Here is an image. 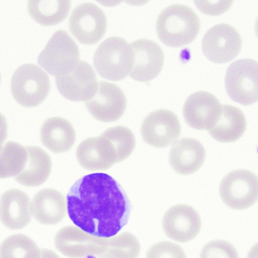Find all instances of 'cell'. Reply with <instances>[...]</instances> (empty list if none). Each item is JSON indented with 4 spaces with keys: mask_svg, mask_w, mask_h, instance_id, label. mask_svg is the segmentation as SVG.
Wrapping results in <instances>:
<instances>
[{
    "mask_svg": "<svg viewBox=\"0 0 258 258\" xmlns=\"http://www.w3.org/2000/svg\"><path fill=\"white\" fill-rule=\"evenodd\" d=\"M32 219L29 196L18 189H9L0 198V221L12 230L27 227Z\"/></svg>",
    "mask_w": 258,
    "mask_h": 258,
    "instance_id": "cell-17",
    "label": "cell"
},
{
    "mask_svg": "<svg viewBox=\"0 0 258 258\" xmlns=\"http://www.w3.org/2000/svg\"><path fill=\"white\" fill-rule=\"evenodd\" d=\"M86 107L97 120L115 122L125 113L127 99L119 86L109 82H100L96 94L86 101Z\"/></svg>",
    "mask_w": 258,
    "mask_h": 258,
    "instance_id": "cell-14",
    "label": "cell"
},
{
    "mask_svg": "<svg viewBox=\"0 0 258 258\" xmlns=\"http://www.w3.org/2000/svg\"><path fill=\"white\" fill-rule=\"evenodd\" d=\"M94 65L103 78L112 81L124 80L131 72L134 53L125 39L112 36L101 42L95 51Z\"/></svg>",
    "mask_w": 258,
    "mask_h": 258,
    "instance_id": "cell-3",
    "label": "cell"
},
{
    "mask_svg": "<svg viewBox=\"0 0 258 258\" xmlns=\"http://www.w3.org/2000/svg\"><path fill=\"white\" fill-rule=\"evenodd\" d=\"M225 87L233 101L251 105L258 101V62L241 59L229 66L225 77Z\"/></svg>",
    "mask_w": 258,
    "mask_h": 258,
    "instance_id": "cell-6",
    "label": "cell"
},
{
    "mask_svg": "<svg viewBox=\"0 0 258 258\" xmlns=\"http://www.w3.org/2000/svg\"><path fill=\"white\" fill-rule=\"evenodd\" d=\"M48 74L33 63L19 67L14 73L11 90L15 101L23 107H34L46 99L49 93Z\"/></svg>",
    "mask_w": 258,
    "mask_h": 258,
    "instance_id": "cell-4",
    "label": "cell"
},
{
    "mask_svg": "<svg viewBox=\"0 0 258 258\" xmlns=\"http://www.w3.org/2000/svg\"><path fill=\"white\" fill-rule=\"evenodd\" d=\"M69 218L78 228L100 238L118 234L128 222L131 205L109 174L95 173L77 180L67 196Z\"/></svg>",
    "mask_w": 258,
    "mask_h": 258,
    "instance_id": "cell-1",
    "label": "cell"
},
{
    "mask_svg": "<svg viewBox=\"0 0 258 258\" xmlns=\"http://www.w3.org/2000/svg\"><path fill=\"white\" fill-rule=\"evenodd\" d=\"M220 196L226 206L235 210H245L258 200V177L248 170L229 173L220 185Z\"/></svg>",
    "mask_w": 258,
    "mask_h": 258,
    "instance_id": "cell-7",
    "label": "cell"
},
{
    "mask_svg": "<svg viewBox=\"0 0 258 258\" xmlns=\"http://www.w3.org/2000/svg\"><path fill=\"white\" fill-rule=\"evenodd\" d=\"M41 249L36 242L23 234L6 238L0 245V258H40Z\"/></svg>",
    "mask_w": 258,
    "mask_h": 258,
    "instance_id": "cell-26",
    "label": "cell"
},
{
    "mask_svg": "<svg viewBox=\"0 0 258 258\" xmlns=\"http://www.w3.org/2000/svg\"><path fill=\"white\" fill-rule=\"evenodd\" d=\"M140 244L130 232L106 238L104 254L101 258H138Z\"/></svg>",
    "mask_w": 258,
    "mask_h": 258,
    "instance_id": "cell-27",
    "label": "cell"
},
{
    "mask_svg": "<svg viewBox=\"0 0 258 258\" xmlns=\"http://www.w3.org/2000/svg\"><path fill=\"white\" fill-rule=\"evenodd\" d=\"M200 20L193 9L181 4L168 6L156 23L158 36L165 45L181 47L195 40L199 33Z\"/></svg>",
    "mask_w": 258,
    "mask_h": 258,
    "instance_id": "cell-2",
    "label": "cell"
},
{
    "mask_svg": "<svg viewBox=\"0 0 258 258\" xmlns=\"http://www.w3.org/2000/svg\"><path fill=\"white\" fill-rule=\"evenodd\" d=\"M40 258H60L57 254L49 249H41V257Z\"/></svg>",
    "mask_w": 258,
    "mask_h": 258,
    "instance_id": "cell-33",
    "label": "cell"
},
{
    "mask_svg": "<svg viewBox=\"0 0 258 258\" xmlns=\"http://www.w3.org/2000/svg\"><path fill=\"white\" fill-rule=\"evenodd\" d=\"M106 238L92 236L74 226L61 229L55 237V245L62 254L69 258H84L104 254Z\"/></svg>",
    "mask_w": 258,
    "mask_h": 258,
    "instance_id": "cell-11",
    "label": "cell"
},
{
    "mask_svg": "<svg viewBox=\"0 0 258 258\" xmlns=\"http://www.w3.org/2000/svg\"><path fill=\"white\" fill-rule=\"evenodd\" d=\"M56 86L59 92L69 101L86 102L95 96L98 83L92 66L80 60L70 72L56 78Z\"/></svg>",
    "mask_w": 258,
    "mask_h": 258,
    "instance_id": "cell-10",
    "label": "cell"
},
{
    "mask_svg": "<svg viewBox=\"0 0 258 258\" xmlns=\"http://www.w3.org/2000/svg\"><path fill=\"white\" fill-rule=\"evenodd\" d=\"M134 63L130 76L136 81L154 80L162 71L165 61L163 50L159 44L149 39H142L132 42Z\"/></svg>",
    "mask_w": 258,
    "mask_h": 258,
    "instance_id": "cell-16",
    "label": "cell"
},
{
    "mask_svg": "<svg viewBox=\"0 0 258 258\" xmlns=\"http://www.w3.org/2000/svg\"><path fill=\"white\" fill-rule=\"evenodd\" d=\"M222 107L215 95L200 91L189 95L186 100L183 107V116L191 128L209 131L219 120Z\"/></svg>",
    "mask_w": 258,
    "mask_h": 258,
    "instance_id": "cell-13",
    "label": "cell"
},
{
    "mask_svg": "<svg viewBox=\"0 0 258 258\" xmlns=\"http://www.w3.org/2000/svg\"><path fill=\"white\" fill-rule=\"evenodd\" d=\"M242 45V37L236 28L224 23L209 29L202 39L204 55L215 63L233 60L240 52Z\"/></svg>",
    "mask_w": 258,
    "mask_h": 258,
    "instance_id": "cell-9",
    "label": "cell"
},
{
    "mask_svg": "<svg viewBox=\"0 0 258 258\" xmlns=\"http://www.w3.org/2000/svg\"><path fill=\"white\" fill-rule=\"evenodd\" d=\"M255 33H256V35H257V37L258 38V17H257V20H256Z\"/></svg>",
    "mask_w": 258,
    "mask_h": 258,
    "instance_id": "cell-35",
    "label": "cell"
},
{
    "mask_svg": "<svg viewBox=\"0 0 258 258\" xmlns=\"http://www.w3.org/2000/svg\"><path fill=\"white\" fill-rule=\"evenodd\" d=\"M71 7V1L65 0H31L27 5L30 17L44 26H54L62 22L68 17Z\"/></svg>",
    "mask_w": 258,
    "mask_h": 258,
    "instance_id": "cell-24",
    "label": "cell"
},
{
    "mask_svg": "<svg viewBox=\"0 0 258 258\" xmlns=\"http://www.w3.org/2000/svg\"><path fill=\"white\" fill-rule=\"evenodd\" d=\"M165 234L177 242H190L201 229L199 214L187 205H177L168 209L162 221Z\"/></svg>",
    "mask_w": 258,
    "mask_h": 258,
    "instance_id": "cell-15",
    "label": "cell"
},
{
    "mask_svg": "<svg viewBox=\"0 0 258 258\" xmlns=\"http://www.w3.org/2000/svg\"><path fill=\"white\" fill-rule=\"evenodd\" d=\"M80 61L75 41L65 30L56 31L38 57V63L56 78L70 72Z\"/></svg>",
    "mask_w": 258,
    "mask_h": 258,
    "instance_id": "cell-5",
    "label": "cell"
},
{
    "mask_svg": "<svg viewBox=\"0 0 258 258\" xmlns=\"http://www.w3.org/2000/svg\"><path fill=\"white\" fill-rule=\"evenodd\" d=\"M70 30L76 39L84 45H93L106 34V14L93 3H83L73 11L69 20Z\"/></svg>",
    "mask_w": 258,
    "mask_h": 258,
    "instance_id": "cell-8",
    "label": "cell"
},
{
    "mask_svg": "<svg viewBox=\"0 0 258 258\" xmlns=\"http://www.w3.org/2000/svg\"><path fill=\"white\" fill-rule=\"evenodd\" d=\"M200 258H239L236 248L224 240H214L203 247Z\"/></svg>",
    "mask_w": 258,
    "mask_h": 258,
    "instance_id": "cell-29",
    "label": "cell"
},
{
    "mask_svg": "<svg viewBox=\"0 0 258 258\" xmlns=\"http://www.w3.org/2000/svg\"><path fill=\"white\" fill-rule=\"evenodd\" d=\"M228 2H225L224 5H211L209 2H195L198 9H201V12H204V13L210 14V15L221 14L222 12H225V10H227L229 7H230L233 2H230L229 4L225 5Z\"/></svg>",
    "mask_w": 258,
    "mask_h": 258,
    "instance_id": "cell-31",
    "label": "cell"
},
{
    "mask_svg": "<svg viewBox=\"0 0 258 258\" xmlns=\"http://www.w3.org/2000/svg\"><path fill=\"white\" fill-rule=\"evenodd\" d=\"M141 134L146 144L156 148H165L177 142L181 134V125L174 112L161 109L145 118Z\"/></svg>",
    "mask_w": 258,
    "mask_h": 258,
    "instance_id": "cell-12",
    "label": "cell"
},
{
    "mask_svg": "<svg viewBox=\"0 0 258 258\" xmlns=\"http://www.w3.org/2000/svg\"><path fill=\"white\" fill-rule=\"evenodd\" d=\"M146 258H186V255L181 246L166 241L153 245L147 251Z\"/></svg>",
    "mask_w": 258,
    "mask_h": 258,
    "instance_id": "cell-30",
    "label": "cell"
},
{
    "mask_svg": "<svg viewBox=\"0 0 258 258\" xmlns=\"http://www.w3.org/2000/svg\"><path fill=\"white\" fill-rule=\"evenodd\" d=\"M42 144L55 153H62L72 148L76 133L71 122L62 117L46 119L40 129Z\"/></svg>",
    "mask_w": 258,
    "mask_h": 258,
    "instance_id": "cell-20",
    "label": "cell"
},
{
    "mask_svg": "<svg viewBox=\"0 0 258 258\" xmlns=\"http://www.w3.org/2000/svg\"><path fill=\"white\" fill-rule=\"evenodd\" d=\"M8 135V125L6 117L0 113V149L3 147Z\"/></svg>",
    "mask_w": 258,
    "mask_h": 258,
    "instance_id": "cell-32",
    "label": "cell"
},
{
    "mask_svg": "<svg viewBox=\"0 0 258 258\" xmlns=\"http://www.w3.org/2000/svg\"><path fill=\"white\" fill-rule=\"evenodd\" d=\"M0 82H1V74H0Z\"/></svg>",
    "mask_w": 258,
    "mask_h": 258,
    "instance_id": "cell-36",
    "label": "cell"
},
{
    "mask_svg": "<svg viewBox=\"0 0 258 258\" xmlns=\"http://www.w3.org/2000/svg\"><path fill=\"white\" fill-rule=\"evenodd\" d=\"M27 160L23 171L15 177L18 183L26 186H40L45 183L51 171L49 155L39 147H26Z\"/></svg>",
    "mask_w": 258,
    "mask_h": 258,
    "instance_id": "cell-21",
    "label": "cell"
},
{
    "mask_svg": "<svg viewBox=\"0 0 258 258\" xmlns=\"http://www.w3.org/2000/svg\"><path fill=\"white\" fill-rule=\"evenodd\" d=\"M68 205L63 194L54 189L38 192L32 202V215L44 225H56L65 218Z\"/></svg>",
    "mask_w": 258,
    "mask_h": 258,
    "instance_id": "cell-19",
    "label": "cell"
},
{
    "mask_svg": "<svg viewBox=\"0 0 258 258\" xmlns=\"http://www.w3.org/2000/svg\"><path fill=\"white\" fill-rule=\"evenodd\" d=\"M246 258H258V242L251 248Z\"/></svg>",
    "mask_w": 258,
    "mask_h": 258,
    "instance_id": "cell-34",
    "label": "cell"
},
{
    "mask_svg": "<svg viewBox=\"0 0 258 258\" xmlns=\"http://www.w3.org/2000/svg\"><path fill=\"white\" fill-rule=\"evenodd\" d=\"M27 160L26 147L14 141L6 143L0 149V179L16 177Z\"/></svg>",
    "mask_w": 258,
    "mask_h": 258,
    "instance_id": "cell-25",
    "label": "cell"
},
{
    "mask_svg": "<svg viewBox=\"0 0 258 258\" xmlns=\"http://www.w3.org/2000/svg\"><path fill=\"white\" fill-rule=\"evenodd\" d=\"M76 156L79 164L88 171H106L110 168L98 151L96 138H88L80 144Z\"/></svg>",
    "mask_w": 258,
    "mask_h": 258,
    "instance_id": "cell-28",
    "label": "cell"
},
{
    "mask_svg": "<svg viewBox=\"0 0 258 258\" xmlns=\"http://www.w3.org/2000/svg\"><path fill=\"white\" fill-rule=\"evenodd\" d=\"M205 157V149L200 141L193 138H184L171 147L169 162L176 172L189 175L201 168Z\"/></svg>",
    "mask_w": 258,
    "mask_h": 258,
    "instance_id": "cell-18",
    "label": "cell"
},
{
    "mask_svg": "<svg viewBox=\"0 0 258 258\" xmlns=\"http://www.w3.org/2000/svg\"><path fill=\"white\" fill-rule=\"evenodd\" d=\"M102 138L114 164L127 159L136 147V138L130 128L122 125L107 129Z\"/></svg>",
    "mask_w": 258,
    "mask_h": 258,
    "instance_id": "cell-23",
    "label": "cell"
},
{
    "mask_svg": "<svg viewBox=\"0 0 258 258\" xmlns=\"http://www.w3.org/2000/svg\"><path fill=\"white\" fill-rule=\"evenodd\" d=\"M246 128V118L242 110L234 106L224 105L219 120L208 132L216 141L233 143L243 136Z\"/></svg>",
    "mask_w": 258,
    "mask_h": 258,
    "instance_id": "cell-22",
    "label": "cell"
}]
</instances>
